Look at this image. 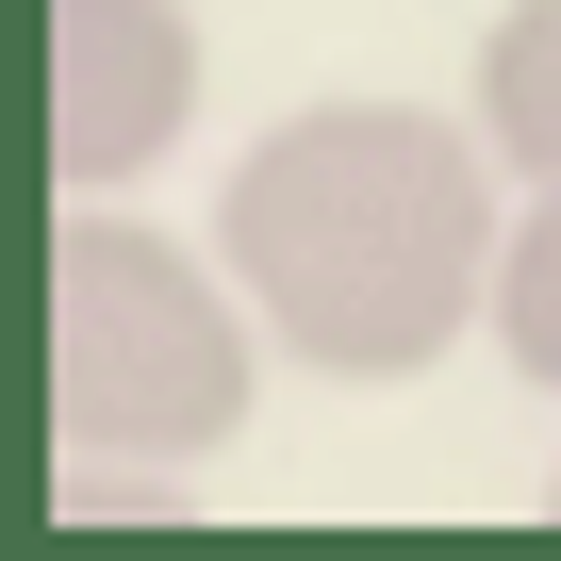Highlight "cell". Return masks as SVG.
Returning <instances> with one entry per match:
<instances>
[{
  "label": "cell",
  "instance_id": "cell-1",
  "mask_svg": "<svg viewBox=\"0 0 561 561\" xmlns=\"http://www.w3.org/2000/svg\"><path fill=\"white\" fill-rule=\"evenodd\" d=\"M512 198L528 182L446 100H298L231 149L215 248L248 280V314L280 331V364H314L347 397H397L462 331H495Z\"/></svg>",
  "mask_w": 561,
  "mask_h": 561
},
{
  "label": "cell",
  "instance_id": "cell-2",
  "mask_svg": "<svg viewBox=\"0 0 561 561\" xmlns=\"http://www.w3.org/2000/svg\"><path fill=\"white\" fill-rule=\"evenodd\" d=\"M280 331L248 314L231 248L149 231L133 198H67L50 231V446L67 462H215L264 397Z\"/></svg>",
  "mask_w": 561,
  "mask_h": 561
},
{
  "label": "cell",
  "instance_id": "cell-3",
  "mask_svg": "<svg viewBox=\"0 0 561 561\" xmlns=\"http://www.w3.org/2000/svg\"><path fill=\"white\" fill-rule=\"evenodd\" d=\"M198 83H215V50L182 0H50V182L133 198L198 133Z\"/></svg>",
  "mask_w": 561,
  "mask_h": 561
},
{
  "label": "cell",
  "instance_id": "cell-4",
  "mask_svg": "<svg viewBox=\"0 0 561 561\" xmlns=\"http://www.w3.org/2000/svg\"><path fill=\"white\" fill-rule=\"evenodd\" d=\"M462 116L495 133L512 182H561V0H495V34L462 67Z\"/></svg>",
  "mask_w": 561,
  "mask_h": 561
},
{
  "label": "cell",
  "instance_id": "cell-5",
  "mask_svg": "<svg viewBox=\"0 0 561 561\" xmlns=\"http://www.w3.org/2000/svg\"><path fill=\"white\" fill-rule=\"evenodd\" d=\"M495 364L528 397H561V182L512 198V264H495Z\"/></svg>",
  "mask_w": 561,
  "mask_h": 561
},
{
  "label": "cell",
  "instance_id": "cell-6",
  "mask_svg": "<svg viewBox=\"0 0 561 561\" xmlns=\"http://www.w3.org/2000/svg\"><path fill=\"white\" fill-rule=\"evenodd\" d=\"M545 512H561V462H545Z\"/></svg>",
  "mask_w": 561,
  "mask_h": 561
}]
</instances>
